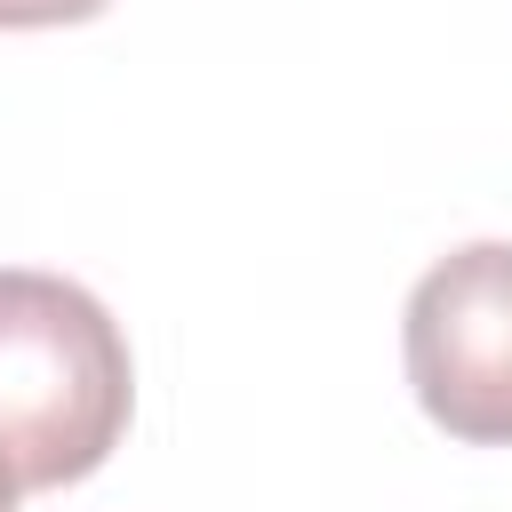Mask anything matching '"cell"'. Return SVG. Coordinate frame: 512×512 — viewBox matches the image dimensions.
Returning a JSON list of instances; mask_svg holds the SVG:
<instances>
[{
	"mask_svg": "<svg viewBox=\"0 0 512 512\" xmlns=\"http://www.w3.org/2000/svg\"><path fill=\"white\" fill-rule=\"evenodd\" d=\"M112 0H0V32H48V24H88Z\"/></svg>",
	"mask_w": 512,
	"mask_h": 512,
	"instance_id": "3957f363",
	"label": "cell"
},
{
	"mask_svg": "<svg viewBox=\"0 0 512 512\" xmlns=\"http://www.w3.org/2000/svg\"><path fill=\"white\" fill-rule=\"evenodd\" d=\"M16 488H24V480H16V464L0 456V512H16Z\"/></svg>",
	"mask_w": 512,
	"mask_h": 512,
	"instance_id": "277c9868",
	"label": "cell"
},
{
	"mask_svg": "<svg viewBox=\"0 0 512 512\" xmlns=\"http://www.w3.org/2000/svg\"><path fill=\"white\" fill-rule=\"evenodd\" d=\"M416 408L472 448H512V240L448 248L400 320Z\"/></svg>",
	"mask_w": 512,
	"mask_h": 512,
	"instance_id": "7a4b0ae2",
	"label": "cell"
},
{
	"mask_svg": "<svg viewBox=\"0 0 512 512\" xmlns=\"http://www.w3.org/2000/svg\"><path fill=\"white\" fill-rule=\"evenodd\" d=\"M136 408L120 320L64 272H0V456L24 488L88 480Z\"/></svg>",
	"mask_w": 512,
	"mask_h": 512,
	"instance_id": "6da1fadb",
	"label": "cell"
}]
</instances>
